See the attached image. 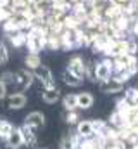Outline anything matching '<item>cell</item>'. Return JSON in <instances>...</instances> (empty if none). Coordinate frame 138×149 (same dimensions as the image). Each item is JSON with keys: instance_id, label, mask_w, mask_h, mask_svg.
<instances>
[{"instance_id": "20", "label": "cell", "mask_w": 138, "mask_h": 149, "mask_svg": "<svg viewBox=\"0 0 138 149\" xmlns=\"http://www.w3.org/2000/svg\"><path fill=\"white\" fill-rule=\"evenodd\" d=\"M9 57H10L9 47H7L3 42H0V64H7V63H9Z\"/></svg>"}, {"instance_id": "15", "label": "cell", "mask_w": 138, "mask_h": 149, "mask_svg": "<svg viewBox=\"0 0 138 149\" xmlns=\"http://www.w3.org/2000/svg\"><path fill=\"white\" fill-rule=\"evenodd\" d=\"M24 63H26V68H28V70H31V71H34V70H36L38 66H41V59H40V54H34V52H30V54L26 56Z\"/></svg>"}, {"instance_id": "27", "label": "cell", "mask_w": 138, "mask_h": 149, "mask_svg": "<svg viewBox=\"0 0 138 149\" xmlns=\"http://www.w3.org/2000/svg\"><path fill=\"white\" fill-rule=\"evenodd\" d=\"M0 120H2V118H0Z\"/></svg>"}, {"instance_id": "14", "label": "cell", "mask_w": 138, "mask_h": 149, "mask_svg": "<svg viewBox=\"0 0 138 149\" xmlns=\"http://www.w3.org/2000/svg\"><path fill=\"white\" fill-rule=\"evenodd\" d=\"M9 38H10V43H12V47H16V49H21V47H24V45H26L28 35H26L24 31H17V33L10 35Z\"/></svg>"}, {"instance_id": "1", "label": "cell", "mask_w": 138, "mask_h": 149, "mask_svg": "<svg viewBox=\"0 0 138 149\" xmlns=\"http://www.w3.org/2000/svg\"><path fill=\"white\" fill-rule=\"evenodd\" d=\"M114 74V59L105 57L95 64V81H105Z\"/></svg>"}, {"instance_id": "17", "label": "cell", "mask_w": 138, "mask_h": 149, "mask_svg": "<svg viewBox=\"0 0 138 149\" xmlns=\"http://www.w3.org/2000/svg\"><path fill=\"white\" fill-rule=\"evenodd\" d=\"M62 104H64V108H66L68 111L78 109V99H76V94H68V95H64Z\"/></svg>"}, {"instance_id": "11", "label": "cell", "mask_w": 138, "mask_h": 149, "mask_svg": "<svg viewBox=\"0 0 138 149\" xmlns=\"http://www.w3.org/2000/svg\"><path fill=\"white\" fill-rule=\"evenodd\" d=\"M21 134H23V141H24V144H28V146H36V135H34V128L33 127H30V125H23L21 128Z\"/></svg>"}, {"instance_id": "24", "label": "cell", "mask_w": 138, "mask_h": 149, "mask_svg": "<svg viewBox=\"0 0 138 149\" xmlns=\"http://www.w3.org/2000/svg\"><path fill=\"white\" fill-rule=\"evenodd\" d=\"M7 97V85L3 81H0V101Z\"/></svg>"}, {"instance_id": "2", "label": "cell", "mask_w": 138, "mask_h": 149, "mask_svg": "<svg viewBox=\"0 0 138 149\" xmlns=\"http://www.w3.org/2000/svg\"><path fill=\"white\" fill-rule=\"evenodd\" d=\"M33 73H34V78H36L45 88H52V87H55V78H54L52 71H50L47 66H43V64L38 66Z\"/></svg>"}, {"instance_id": "13", "label": "cell", "mask_w": 138, "mask_h": 149, "mask_svg": "<svg viewBox=\"0 0 138 149\" xmlns=\"http://www.w3.org/2000/svg\"><path fill=\"white\" fill-rule=\"evenodd\" d=\"M93 134H95V128H93L92 121H79L78 123V135H81V137H92Z\"/></svg>"}, {"instance_id": "26", "label": "cell", "mask_w": 138, "mask_h": 149, "mask_svg": "<svg viewBox=\"0 0 138 149\" xmlns=\"http://www.w3.org/2000/svg\"><path fill=\"white\" fill-rule=\"evenodd\" d=\"M114 3H117V5H121V7H124V5H128L130 2H133V0H112Z\"/></svg>"}, {"instance_id": "21", "label": "cell", "mask_w": 138, "mask_h": 149, "mask_svg": "<svg viewBox=\"0 0 138 149\" xmlns=\"http://www.w3.org/2000/svg\"><path fill=\"white\" fill-rule=\"evenodd\" d=\"M10 17H14V10L10 7H0V23H5Z\"/></svg>"}, {"instance_id": "18", "label": "cell", "mask_w": 138, "mask_h": 149, "mask_svg": "<svg viewBox=\"0 0 138 149\" xmlns=\"http://www.w3.org/2000/svg\"><path fill=\"white\" fill-rule=\"evenodd\" d=\"M0 81H3L7 87H16V73L3 71V73L0 74Z\"/></svg>"}, {"instance_id": "25", "label": "cell", "mask_w": 138, "mask_h": 149, "mask_svg": "<svg viewBox=\"0 0 138 149\" xmlns=\"http://www.w3.org/2000/svg\"><path fill=\"white\" fill-rule=\"evenodd\" d=\"M62 149H72V141L69 137H64L62 141Z\"/></svg>"}, {"instance_id": "7", "label": "cell", "mask_w": 138, "mask_h": 149, "mask_svg": "<svg viewBox=\"0 0 138 149\" xmlns=\"http://www.w3.org/2000/svg\"><path fill=\"white\" fill-rule=\"evenodd\" d=\"M24 123L26 125H30V127H33V128H40V127H43L45 125V114L40 111H33L30 113L26 118H24Z\"/></svg>"}, {"instance_id": "10", "label": "cell", "mask_w": 138, "mask_h": 149, "mask_svg": "<svg viewBox=\"0 0 138 149\" xmlns=\"http://www.w3.org/2000/svg\"><path fill=\"white\" fill-rule=\"evenodd\" d=\"M59 99H61V92L57 90V87L45 88V90L41 92V101L47 102V104H55Z\"/></svg>"}, {"instance_id": "16", "label": "cell", "mask_w": 138, "mask_h": 149, "mask_svg": "<svg viewBox=\"0 0 138 149\" xmlns=\"http://www.w3.org/2000/svg\"><path fill=\"white\" fill-rule=\"evenodd\" d=\"M62 78H64V83H66V85H69V87H79V85L83 83V78H78L76 74L69 73L68 70L64 71Z\"/></svg>"}, {"instance_id": "19", "label": "cell", "mask_w": 138, "mask_h": 149, "mask_svg": "<svg viewBox=\"0 0 138 149\" xmlns=\"http://www.w3.org/2000/svg\"><path fill=\"white\" fill-rule=\"evenodd\" d=\"M12 130H14L12 123H9V121H5V120H0V137L7 139V137H9V134H10Z\"/></svg>"}, {"instance_id": "3", "label": "cell", "mask_w": 138, "mask_h": 149, "mask_svg": "<svg viewBox=\"0 0 138 149\" xmlns=\"http://www.w3.org/2000/svg\"><path fill=\"white\" fill-rule=\"evenodd\" d=\"M68 71L72 74H76L78 78H85L86 76V64H85V61H83L81 56H72L69 59Z\"/></svg>"}, {"instance_id": "22", "label": "cell", "mask_w": 138, "mask_h": 149, "mask_svg": "<svg viewBox=\"0 0 138 149\" xmlns=\"http://www.w3.org/2000/svg\"><path fill=\"white\" fill-rule=\"evenodd\" d=\"M76 120H78V113L74 111V109L69 111L68 116H66V121H68V123H76Z\"/></svg>"}, {"instance_id": "23", "label": "cell", "mask_w": 138, "mask_h": 149, "mask_svg": "<svg viewBox=\"0 0 138 149\" xmlns=\"http://www.w3.org/2000/svg\"><path fill=\"white\" fill-rule=\"evenodd\" d=\"M130 31H131V35L135 38H138V17L131 23V30H130Z\"/></svg>"}, {"instance_id": "8", "label": "cell", "mask_w": 138, "mask_h": 149, "mask_svg": "<svg viewBox=\"0 0 138 149\" xmlns=\"http://www.w3.org/2000/svg\"><path fill=\"white\" fill-rule=\"evenodd\" d=\"M5 141H7V146L12 148V149H17V148H21V146L24 144V141H23V134H21L19 128H14V130L9 134V137H7Z\"/></svg>"}, {"instance_id": "9", "label": "cell", "mask_w": 138, "mask_h": 149, "mask_svg": "<svg viewBox=\"0 0 138 149\" xmlns=\"http://www.w3.org/2000/svg\"><path fill=\"white\" fill-rule=\"evenodd\" d=\"M76 99H78V109H90L95 101L90 92H79L76 94Z\"/></svg>"}, {"instance_id": "4", "label": "cell", "mask_w": 138, "mask_h": 149, "mask_svg": "<svg viewBox=\"0 0 138 149\" xmlns=\"http://www.w3.org/2000/svg\"><path fill=\"white\" fill-rule=\"evenodd\" d=\"M33 78H34V73H31V70H28V68L26 70H21V71L16 73V87L23 92L28 87H31Z\"/></svg>"}, {"instance_id": "6", "label": "cell", "mask_w": 138, "mask_h": 149, "mask_svg": "<svg viewBox=\"0 0 138 149\" xmlns=\"http://www.w3.org/2000/svg\"><path fill=\"white\" fill-rule=\"evenodd\" d=\"M26 102H28V97L23 92H16V94L9 95V108L10 109H21L26 106Z\"/></svg>"}, {"instance_id": "12", "label": "cell", "mask_w": 138, "mask_h": 149, "mask_svg": "<svg viewBox=\"0 0 138 149\" xmlns=\"http://www.w3.org/2000/svg\"><path fill=\"white\" fill-rule=\"evenodd\" d=\"M3 31L10 37V35H14V33H17V31H23V28H21V23H19V19L17 17H10V19H7L5 23H3Z\"/></svg>"}, {"instance_id": "5", "label": "cell", "mask_w": 138, "mask_h": 149, "mask_svg": "<svg viewBox=\"0 0 138 149\" xmlns=\"http://www.w3.org/2000/svg\"><path fill=\"white\" fill-rule=\"evenodd\" d=\"M100 90L105 92V94H117V92H123V88H124V83H121V81H117L114 76H110L109 80H105V81H100Z\"/></svg>"}]
</instances>
